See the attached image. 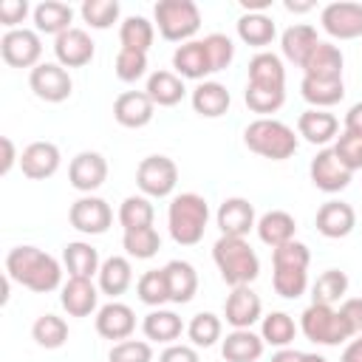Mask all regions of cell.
Masks as SVG:
<instances>
[{
    "label": "cell",
    "mask_w": 362,
    "mask_h": 362,
    "mask_svg": "<svg viewBox=\"0 0 362 362\" xmlns=\"http://www.w3.org/2000/svg\"><path fill=\"white\" fill-rule=\"evenodd\" d=\"M6 274L28 291L48 294L62 283V266L57 257L37 246H14L6 255Z\"/></svg>",
    "instance_id": "obj_1"
},
{
    "label": "cell",
    "mask_w": 362,
    "mask_h": 362,
    "mask_svg": "<svg viewBox=\"0 0 362 362\" xmlns=\"http://www.w3.org/2000/svg\"><path fill=\"white\" fill-rule=\"evenodd\" d=\"M209 223V204L204 195L198 192H181L170 201L167 209V226H170V238L178 246H195L204 240Z\"/></svg>",
    "instance_id": "obj_2"
},
{
    "label": "cell",
    "mask_w": 362,
    "mask_h": 362,
    "mask_svg": "<svg viewBox=\"0 0 362 362\" xmlns=\"http://www.w3.org/2000/svg\"><path fill=\"white\" fill-rule=\"evenodd\" d=\"M212 260L226 286H249L260 274L257 252L249 246L246 238H226L221 235L212 246Z\"/></svg>",
    "instance_id": "obj_3"
},
{
    "label": "cell",
    "mask_w": 362,
    "mask_h": 362,
    "mask_svg": "<svg viewBox=\"0 0 362 362\" xmlns=\"http://www.w3.org/2000/svg\"><path fill=\"white\" fill-rule=\"evenodd\" d=\"M243 144L272 161H286L297 153V133L280 119H255L243 130Z\"/></svg>",
    "instance_id": "obj_4"
},
{
    "label": "cell",
    "mask_w": 362,
    "mask_h": 362,
    "mask_svg": "<svg viewBox=\"0 0 362 362\" xmlns=\"http://www.w3.org/2000/svg\"><path fill=\"white\" fill-rule=\"evenodd\" d=\"M300 331L305 334V339H311L314 345H325V348H334V345L354 339V331L345 322V317L339 314V308L320 305V303H311L300 314Z\"/></svg>",
    "instance_id": "obj_5"
},
{
    "label": "cell",
    "mask_w": 362,
    "mask_h": 362,
    "mask_svg": "<svg viewBox=\"0 0 362 362\" xmlns=\"http://www.w3.org/2000/svg\"><path fill=\"white\" fill-rule=\"evenodd\" d=\"M156 28L170 42H189L201 28V8L192 0H158L153 6Z\"/></svg>",
    "instance_id": "obj_6"
},
{
    "label": "cell",
    "mask_w": 362,
    "mask_h": 362,
    "mask_svg": "<svg viewBox=\"0 0 362 362\" xmlns=\"http://www.w3.org/2000/svg\"><path fill=\"white\" fill-rule=\"evenodd\" d=\"M136 184L147 198H167L178 184V167L170 156H147L136 167Z\"/></svg>",
    "instance_id": "obj_7"
},
{
    "label": "cell",
    "mask_w": 362,
    "mask_h": 362,
    "mask_svg": "<svg viewBox=\"0 0 362 362\" xmlns=\"http://www.w3.org/2000/svg\"><path fill=\"white\" fill-rule=\"evenodd\" d=\"M0 57L11 68H37L42 57V40L34 28H11L0 37Z\"/></svg>",
    "instance_id": "obj_8"
},
{
    "label": "cell",
    "mask_w": 362,
    "mask_h": 362,
    "mask_svg": "<svg viewBox=\"0 0 362 362\" xmlns=\"http://www.w3.org/2000/svg\"><path fill=\"white\" fill-rule=\"evenodd\" d=\"M68 221L82 235H105L110 229V223H113V209L99 195H82V198H76L71 204Z\"/></svg>",
    "instance_id": "obj_9"
},
{
    "label": "cell",
    "mask_w": 362,
    "mask_h": 362,
    "mask_svg": "<svg viewBox=\"0 0 362 362\" xmlns=\"http://www.w3.org/2000/svg\"><path fill=\"white\" fill-rule=\"evenodd\" d=\"M28 88L34 90L37 99L57 105V102H65L71 96L74 82H71V74L59 62H40L28 74Z\"/></svg>",
    "instance_id": "obj_10"
},
{
    "label": "cell",
    "mask_w": 362,
    "mask_h": 362,
    "mask_svg": "<svg viewBox=\"0 0 362 362\" xmlns=\"http://www.w3.org/2000/svg\"><path fill=\"white\" fill-rule=\"evenodd\" d=\"M320 23L325 34L334 40H356L362 37V3H351V0L328 3L320 11Z\"/></svg>",
    "instance_id": "obj_11"
},
{
    "label": "cell",
    "mask_w": 362,
    "mask_h": 362,
    "mask_svg": "<svg viewBox=\"0 0 362 362\" xmlns=\"http://www.w3.org/2000/svg\"><path fill=\"white\" fill-rule=\"evenodd\" d=\"M68 181L76 192L90 195L93 189H99L107 181V158L96 150H82L71 158L68 167Z\"/></svg>",
    "instance_id": "obj_12"
},
{
    "label": "cell",
    "mask_w": 362,
    "mask_h": 362,
    "mask_svg": "<svg viewBox=\"0 0 362 362\" xmlns=\"http://www.w3.org/2000/svg\"><path fill=\"white\" fill-rule=\"evenodd\" d=\"M308 175H311V184L322 192H342L348 184H351V170L337 158L334 147H322L311 164H308Z\"/></svg>",
    "instance_id": "obj_13"
},
{
    "label": "cell",
    "mask_w": 362,
    "mask_h": 362,
    "mask_svg": "<svg viewBox=\"0 0 362 362\" xmlns=\"http://www.w3.org/2000/svg\"><path fill=\"white\" fill-rule=\"evenodd\" d=\"M215 223H218L221 235H226V238H246L257 226L252 201L249 198H240V195L223 198V204L215 212Z\"/></svg>",
    "instance_id": "obj_14"
},
{
    "label": "cell",
    "mask_w": 362,
    "mask_h": 362,
    "mask_svg": "<svg viewBox=\"0 0 362 362\" xmlns=\"http://www.w3.org/2000/svg\"><path fill=\"white\" fill-rule=\"evenodd\" d=\"M93 51H96V45H93L90 34L85 28L74 25V28L62 31L59 37H54V57H57V62L62 68H82V65H88L93 59Z\"/></svg>",
    "instance_id": "obj_15"
},
{
    "label": "cell",
    "mask_w": 362,
    "mask_h": 362,
    "mask_svg": "<svg viewBox=\"0 0 362 362\" xmlns=\"http://www.w3.org/2000/svg\"><path fill=\"white\" fill-rule=\"evenodd\" d=\"M223 317L232 328H252L263 320V303L252 286H235L223 303Z\"/></svg>",
    "instance_id": "obj_16"
},
{
    "label": "cell",
    "mask_w": 362,
    "mask_h": 362,
    "mask_svg": "<svg viewBox=\"0 0 362 362\" xmlns=\"http://www.w3.org/2000/svg\"><path fill=\"white\" fill-rule=\"evenodd\" d=\"M133 331H136V314L127 303L110 300L96 311V334L102 339L122 342V339H130Z\"/></svg>",
    "instance_id": "obj_17"
},
{
    "label": "cell",
    "mask_w": 362,
    "mask_h": 362,
    "mask_svg": "<svg viewBox=\"0 0 362 362\" xmlns=\"http://www.w3.org/2000/svg\"><path fill=\"white\" fill-rule=\"evenodd\" d=\"M59 147L54 141H31L20 153V170L31 181H45L59 170Z\"/></svg>",
    "instance_id": "obj_18"
},
{
    "label": "cell",
    "mask_w": 362,
    "mask_h": 362,
    "mask_svg": "<svg viewBox=\"0 0 362 362\" xmlns=\"http://www.w3.org/2000/svg\"><path fill=\"white\" fill-rule=\"evenodd\" d=\"M153 113H156V105L144 90H124L113 102V119L122 127H130V130H139V127L150 124Z\"/></svg>",
    "instance_id": "obj_19"
},
{
    "label": "cell",
    "mask_w": 362,
    "mask_h": 362,
    "mask_svg": "<svg viewBox=\"0 0 362 362\" xmlns=\"http://www.w3.org/2000/svg\"><path fill=\"white\" fill-rule=\"evenodd\" d=\"M317 232L322 238H331V240H339V238H348L356 226V212L351 204L345 201H325L320 209H317Z\"/></svg>",
    "instance_id": "obj_20"
},
{
    "label": "cell",
    "mask_w": 362,
    "mask_h": 362,
    "mask_svg": "<svg viewBox=\"0 0 362 362\" xmlns=\"http://www.w3.org/2000/svg\"><path fill=\"white\" fill-rule=\"evenodd\" d=\"M342 65H345V57H342L339 45L320 40V42L311 48V54L305 57V62H303L300 68H303V76H314V79H342Z\"/></svg>",
    "instance_id": "obj_21"
},
{
    "label": "cell",
    "mask_w": 362,
    "mask_h": 362,
    "mask_svg": "<svg viewBox=\"0 0 362 362\" xmlns=\"http://www.w3.org/2000/svg\"><path fill=\"white\" fill-rule=\"evenodd\" d=\"M59 303L71 317H88L99 311V286H93V280L85 277H68V283H62L59 288Z\"/></svg>",
    "instance_id": "obj_22"
},
{
    "label": "cell",
    "mask_w": 362,
    "mask_h": 362,
    "mask_svg": "<svg viewBox=\"0 0 362 362\" xmlns=\"http://www.w3.org/2000/svg\"><path fill=\"white\" fill-rule=\"evenodd\" d=\"M173 68H175V74L181 79H198V82H204V76L212 74V62H209V54H206L204 40L181 42L173 51Z\"/></svg>",
    "instance_id": "obj_23"
},
{
    "label": "cell",
    "mask_w": 362,
    "mask_h": 362,
    "mask_svg": "<svg viewBox=\"0 0 362 362\" xmlns=\"http://www.w3.org/2000/svg\"><path fill=\"white\" fill-rule=\"evenodd\" d=\"M297 136H303L308 144H328L339 136V119L328 110H317V107H308L300 113L297 119Z\"/></svg>",
    "instance_id": "obj_24"
},
{
    "label": "cell",
    "mask_w": 362,
    "mask_h": 362,
    "mask_svg": "<svg viewBox=\"0 0 362 362\" xmlns=\"http://www.w3.org/2000/svg\"><path fill=\"white\" fill-rule=\"evenodd\" d=\"M263 337L255 334L252 328H232L221 339V354L226 362H257L263 356Z\"/></svg>",
    "instance_id": "obj_25"
},
{
    "label": "cell",
    "mask_w": 362,
    "mask_h": 362,
    "mask_svg": "<svg viewBox=\"0 0 362 362\" xmlns=\"http://www.w3.org/2000/svg\"><path fill=\"white\" fill-rule=\"evenodd\" d=\"M189 102H192V110H195L198 116H204V119H218V116H223V113L229 110L232 96H229L226 85L212 82V79H204V82H198V85L192 88Z\"/></svg>",
    "instance_id": "obj_26"
},
{
    "label": "cell",
    "mask_w": 362,
    "mask_h": 362,
    "mask_svg": "<svg viewBox=\"0 0 362 362\" xmlns=\"http://www.w3.org/2000/svg\"><path fill=\"white\" fill-rule=\"evenodd\" d=\"M96 280H99V291L107 294L110 300H116V297H122L133 286V266H130L127 257L110 255L107 260H102Z\"/></svg>",
    "instance_id": "obj_27"
},
{
    "label": "cell",
    "mask_w": 362,
    "mask_h": 362,
    "mask_svg": "<svg viewBox=\"0 0 362 362\" xmlns=\"http://www.w3.org/2000/svg\"><path fill=\"white\" fill-rule=\"evenodd\" d=\"M246 71H249V82L246 85L286 90V68H283V59L274 51H257L249 59V68Z\"/></svg>",
    "instance_id": "obj_28"
},
{
    "label": "cell",
    "mask_w": 362,
    "mask_h": 362,
    "mask_svg": "<svg viewBox=\"0 0 362 362\" xmlns=\"http://www.w3.org/2000/svg\"><path fill=\"white\" fill-rule=\"evenodd\" d=\"M167 274V288H170V303L184 305L198 294V272L187 260H170L164 266Z\"/></svg>",
    "instance_id": "obj_29"
},
{
    "label": "cell",
    "mask_w": 362,
    "mask_h": 362,
    "mask_svg": "<svg viewBox=\"0 0 362 362\" xmlns=\"http://www.w3.org/2000/svg\"><path fill=\"white\" fill-rule=\"evenodd\" d=\"M31 17H34V31L37 34H54V37H59L62 31L74 28L71 25L74 8L68 3H59V0H42L40 6H34Z\"/></svg>",
    "instance_id": "obj_30"
},
{
    "label": "cell",
    "mask_w": 362,
    "mask_h": 362,
    "mask_svg": "<svg viewBox=\"0 0 362 362\" xmlns=\"http://www.w3.org/2000/svg\"><path fill=\"white\" fill-rule=\"evenodd\" d=\"M255 229H257V238H260L266 246L277 249V246L294 240L297 221H294V215H288L286 209H272V212H266V215L257 218V226H255Z\"/></svg>",
    "instance_id": "obj_31"
},
{
    "label": "cell",
    "mask_w": 362,
    "mask_h": 362,
    "mask_svg": "<svg viewBox=\"0 0 362 362\" xmlns=\"http://www.w3.org/2000/svg\"><path fill=\"white\" fill-rule=\"evenodd\" d=\"M144 93L153 99V105H158V107H173V105H178V102L187 96V88H184V79H181L175 71H153V74L147 76Z\"/></svg>",
    "instance_id": "obj_32"
},
{
    "label": "cell",
    "mask_w": 362,
    "mask_h": 362,
    "mask_svg": "<svg viewBox=\"0 0 362 362\" xmlns=\"http://www.w3.org/2000/svg\"><path fill=\"white\" fill-rule=\"evenodd\" d=\"M238 37L252 48H266L277 37V25L266 11H243L238 17Z\"/></svg>",
    "instance_id": "obj_33"
},
{
    "label": "cell",
    "mask_w": 362,
    "mask_h": 362,
    "mask_svg": "<svg viewBox=\"0 0 362 362\" xmlns=\"http://www.w3.org/2000/svg\"><path fill=\"white\" fill-rule=\"evenodd\" d=\"M317 42H320V37H317V28H314V25H308V23H294V25H288V28L283 31V37H280V51H283V57H286L288 62L303 65L305 57L311 54V48H314Z\"/></svg>",
    "instance_id": "obj_34"
},
{
    "label": "cell",
    "mask_w": 362,
    "mask_h": 362,
    "mask_svg": "<svg viewBox=\"0 0 362 362\" xmlns=\"http://www.w3.org/2000/svg\"><path fill=\"white\" fill-rule=\"evenodd\" d=\"M62 263H65V269H68V277H85V280H90L93 274H99V266H102L96 246H90V243H85V240H71V243H65V249H62Z\"/></svg>",
    "instance_id": "obj_35"
},
{
    "label": "cell",
    "mask_w": 362,
    "mask_h": 362,
    "mask_svg": "<svg viewBox=\"0 0 362 362\" xmlns=\"http://www.w3.org/2000/svg\"><path fill=\"white\" fill-rule=\"evenodd\" d=\"M141 331L150 342H164V345H173L181 331H184V322L175 311L170 308H153L144 320H141Z\"/></svg>",
    "instance_id": "obj_36"
},
{
    "label": "cell",
    "mask_w": 362,
    "mask_h": 362,
    "mask_svg": "<svg viewBox=\"0 0 362 362\" xmlns=\"http://www.w3.org/2000/svg\"><path fill=\"white\" fill-rule=\"evenodd\" d=\"M300 93H303V99H305L311 107L325 110V107L342 102V96H345V82H342V79H314V76H303Z\"/></svg>",
    "instance_id": "obj_37"
},
{
    "label": "cell",
    "mask_w": 362,
    "mask_h": 362,
    "mask_svg": "<svg viewBox=\"0 0 362 362\" xmlns=\"http://www.w3.org/2000/svg\"><path fill=\"white\" fill-rule=\"evenodd\" d=\"M153 40H156V23H150L147 17L133 14V17H124L122 20V25H119V42H122V48L147 54L150 45H153Z\"/></svg>",
    "instance_id": "obj_38"
},
{
    "label": "cell",
    "mask_w": 362,
    "mask_h": 362,
    "mask_svg": "<svg viewBox=\"0 0 362 362\" xmlns=\"http://www.w3.org/2000/svg\"><path fill=\"white\" fill-rule=\"evenodd\" d=\"M294 334H297V325L286 311H272L260 320V337L272 348H288L294 342Z\"/></svg>",
    "instance_id": "obj_39"
},
{
    "label": "cell",
    "mask_w": 362,
    "mask_h": 362,
    "mask_svg": "<svg viewBox=\"0 0 362 362\" xmlns=\"http://www.w3.org/2000/svg\"><path fill=\"white\" fill-rule=\"evenodd\" d=\"M31 337L40 348L45 351H57L68 342V322L57 314H40L31 325Z\"/></svg>",
    "instance_id": "obj_40"
},
{
    "label": "cell",
    "mask_w": 362,
    "mask_h": 362,
    "mask_svg": "<svg viewBox=\"0 0 362 362\" xmlns=\"http://www.w3.org/2000/svg\"><path fill=\"white\" fill-rule=\"evenodd\" d=\"M345 291H348V274L339 269H325L311 286V303L334 305V303L345 300Z\"/></svg>",
    "instance_id": "obj_41"
},
{
    "label": "cell",
    "mask_w": 362,
    "mask_h": 362,
    "mask_svg": "<svg viewBox=\"0 0 362 362\" xmlns=\"http://www.w3.org/2000/svg\"><path fill=\"white\" fill-rule=\"evenodd\" d=\"M153 218H156V209L147 195H127L119 206V223L124 232L153 226Z\"/></svg>",
    "instance_id": "obj_42"
},
{
    "label": "cell",
    "mask_w": 362,
    "mask_h": 362,
    "mask_svg": "<svg viewBox=\"0 0 362 362\" xmlns=\"http://www.w3.org/2000/svg\"><path fill=\"white\" fill-rule=\"evenodd\" d=\"M221 334H223V322L212 311H198L187 325V337L195 348H212L221 339Z\"/></svg>",
    "instance_id": "obj_43"
},
{
    "label": "cell",
    "mask_w": 362,
    "mask_h": 362,
    "mask_svg": "<svg viewBox=\"0 0 362 362\" xmlns=\"http://www.w3.org/2000/svg\"><path fill=\"white\" fill-rule=\"evenodd\" d=\"M122 246L127 252V257L136 260H150L158 255L161 249V235L156 232V226H144V229H133L122 235Z\"/></svg>",
    "instance_id": "obj_44"
},
{
    "label": "cell",
    "mask_w": 362,
    "mask_h": 362,
    "mask_svg": "<svg viewBox=\"0 0 362 362\" xmlns=\"http://www.w3.org/2000/svg\"><path fill=\"white\" fill-rule=\"evenodd\" d=\"M136 294L144 305L150 308H161L164 303H170V288H167V274L164 269H150L136 280Z\"/></svg>",
    "instance_id": "obj_45"
},
{
    "label": "cell",
    "mask_w": 362,
    "mask_h": 362,
    "mask_svg": "<svg viewBox=\"0 0 362 362\" xmlns=\"http://www.w3.org/2000/svg\"><path fill=\"white\" fill-rule=\"evenodd\" d=\"M272 286L280 297L286 300H297L305 294L308 288V269H297V266H274L272 274Z\"/></svg>",
    "instance_id": "obj_46"
},
{
    "label": "cell",
    "mask_w": 362,
    "mask_h": 362,
    "mask_svg": "<svg viewBox=\"0 0 362 362\" xmlns=\"http://www.w3.org/2000/svg\"><path fill=\"white\" fill-rule=\"evenodd\" d=\"M243 102L252 113H260V119H269V113H277L286 102V90L277 88H260V85H246Z\"/></svg>",
    "instance_id": "obj_47"
},
{
    "label": "cell",
    "mask_w": 362,
    "mask_h": 362,
    "mask_svg": "<svg viewBox=\"0 0 362 362\" xmlns=\"http://www.w3.org/2000/svg\"><path fill=\"white\" fill-rule=\"evenodd\" d=\"M79 14H82V20H85L90 28L105 31V28H110V25L119 20L122 6H119V0H85V3L79 6Z\"/></svg>",
    "instance_id": "obj_48"
},
{
    "label": "cell",
    "mask_w": 362,
    "mask_h": 362,
    "mask_svg": "<svg viewBox=\"0 0 362 362\" xmlns=\"http://www.w3.org/2000/svg\"><path fill=\"white\" fill-rule=\"evenodd\" d=\"M113 71H116V76H119L122 82H139V79L147 74V54L130 51V48H119Z\"/></svg>",
    "instance_id": "obj_49"
},
{
    "label": "cell",
    "mask_w": 362,
    "mask_h": 362,
    "mask_svg": "<svg viewBox=\"0 0 362 362\" xmlns=\"http://www.w3.org/2000/svg\"><path fill=\"white\" fill-rule=\"evenodd\" d=\"M204 45H206V54H209V62H212V74L215 71H226L229 62L235 59V45L226 34L215 31V34H206L204 37Z\"/></svg>",
    "instance_id": "obj_50"
},
{
    "label": "cell",
    "mask_w": 362,
    "mask_h": 362,
    "mask_svg": "<svg viewBox=\"0 0 362 362\" xmlns=\"http://www.w3.org/2000/svg\"><path fill=\"white\" fill-rule=\"evenodd\" d=\"M107 362H153V345L144 339H122L110 348Z\"/></svg>",
    "instance_id": "obj_51"
},
{
    "label": "cell",
    "mask_w": 362,
    "mask_h": 362,
    "mask_svg": "<svg viewBox=\"0 0 362 362\" xmlns=\"http://www.w3.org/2000/svg\"><path fill=\"white\" fill-rule=\"evenodd\" d=\"M334 153H337V158H339L351 173L362 170V136L342 130V133L337 136V141H334Z\"/></svg>",
    "instance_id": "obj_52"
},
{
    "label": "cell",
    "mask_w": 362,
    "mask_h": 362,
    "mask_svg": "<svg viewBox=\"0 0 362 362\" xmlns=\"http://www.w3.org/2000/svg\"><path fill=\"white\" fill-rule=\"evenodd\" d=\"M311 263V252L303 240H288L277 249H272V266H297V269H308Z\"/></svg>",
    "instance_id": "obj_53"
},
{
    "label": "cell",
    "mask_w": 362,
    "mask_h": 362,
    "mask_svg": "<svg viewBox=\"0 0 362 362\" xmlns=\"http://www.w3.org/2000/svg\"><path fill=\"white\" fill-rule=\"evenodd\" d=\"M25 14H28V3L25 0H3L0 3V23L11 31V28H17L23 20H25Z\"/></svg>",
    "instance_id": "obj_54"
},
{
    "label": "cell",
    "mask_w": 362,
    "mask_h": 362,
    "mask_svg": "<svg viewBox=\"0 0 362 362\" xmlns=\"http://www.w3.org/2000/svg\"><path fill=\"white\" fill-rule=\"evenodd\" d=\"M339 314L345 317V322L351 325L354 337L362 334V297H345L339 303Z\"/></svg>",
    "instance_id": "obj_55"
},
{
    "label": "cell",
    "mask_w": 362,
    "mask_h": 362,
    "mask_svg": "<svg viewBox=\"0 0 362 362\" xmlns=\"http://www.w3.org/2000/svg\"><path fill=\"white\" fill-rule=\"evenodd\" d=\"M158 362H201V356H198L195 345H178V342H173V345H167L158 354Z\"/></svg>",
    "instance_id": "obj_56"
},
{
    "label": "cell",
    "mask_w": 362,
    "mask_h": 362,
    "mask_svg": "<svg viewBox=\"0 0 362 362\" xmlns=\"http://www.w3.org/2000/svg\"><path fill=\"white\" fill-rule=\"evenodd\" d=\"M0 147H3V158H0V175H8V173H11V167H14V164H20V156H17L14 141H11L8 136H3V139H0Z\"/></svg>",
    "instance_id": "obj_57"
},
{
    "label": "cell",
    "mask_w": 362,
    "mask_h": 362,
    "mask_svg": "<svg viewBox=\"0 0 362 362\" xmlns=\"http://www.w3.org/2000/svg\"><path fill=\"white\" fill-rule=\"evenodd\" d=\"M345 130L362 136V102H354L345 113Z\"/></svg>",
    "instance_id": "obj_58"
},
{
    "label": "cell",
    "mask_w": 362,
    "mask_h": 362,
    "mask_svg": "<svg viewBox=\"0 0 362 362\" xmlns=\"http://www.w3.org/2000/svg\"><path fill=\"white\" fill-rule=\"evenodd\" d=\"M339 362H362V334H359V337H354V339L345 345V351H342Z\"/></svg>",
    "instance_id": "obj_59"
},
{
    "label": "cell",
    "mask_w": 362,
    "mask_h": 362,
    "mask_svg": "<svg viewBox=\"0 0 362 362\" xmlns=\"http://www.w3.org/2000/svg\"><path fill=\"white\" fill-rule=\"evenodd\" d=\"M272 362H303V351H294V348H277L272 354Z\"/></svg>",
    "instance_id": "obj_60"
},
{
    "label": "cell",
    "mask_w": 362,
    "mask_h": 362,
    "mask_svg": "<svg viewBox=\"0 0 362 362\" xmlns=\"http://www.w3.org/2000/svg\"><path fill=\"white\" fill-rule=\"evenodd\" d=\"M283 6H286V11H294V14H303V11H311V8H314V3H308V0H303V3H294V0H286Z\"/></svg>",
    "instance_id": "obj_61"
},
{
    "label": "cell",
    "mask_w": 362,
    "mask_h": 362,
    "mask_svg": "<svg viewBox=\"0 0 362 362\" xmlns=\"http://www.w3.org/2000/svg\"><path fill=\"white\" fill-rule=\"evenodd\" d=\"M303 362H328L322 354H303Z\"/></svg>",
    "instance_id": "obj_62"
}]
</instances>
